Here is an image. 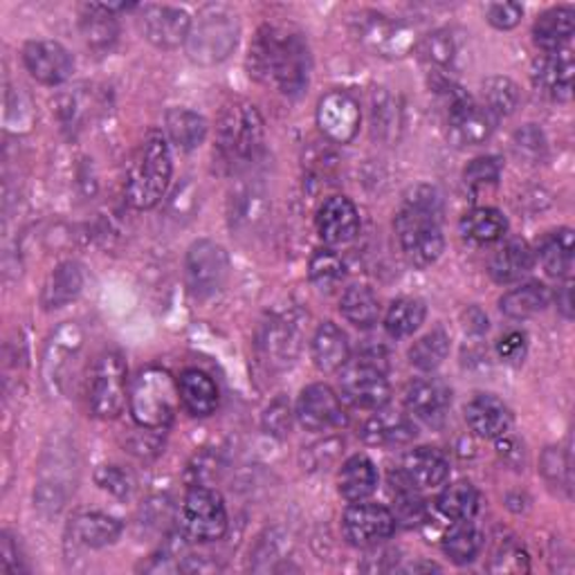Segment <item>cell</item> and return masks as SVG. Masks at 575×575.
Here are the masks:
<instances>
[{
    "instance_id": "28",
    "label": "cell",
    "mask_w": 575,
    "mask_h": 575,
    "mask_svg": "<svg viewBox=\"0 0 575 575\" xmlns=\"http://www.w3.org/2000/svg\"><path fill=\"white\" fill-rule=\"evenodd\" d=\"M535 265V254L531 245L522 239L503 243L490 259L488 272L496 283L522 281Z\"/></svg>"
},
{
    "instance_id": "35",
    "label": "cell",
    "mask_w": 575,
    "mask_h": 575,
    "mask_svg": "<svg viewBox=\"0 0 575 575\" xmlns=\"http://www.w3.org/2000/svg\"><path fill=\"white\" fill-rule=\"evenodd\" d=\"M165 130L176 149L194 151L207 137V122L196 111L169 108L165 115Z\"/></svg>"
},
{
    "instance_id": "57",
    "label": "cell",
    "mask_w": 575,
    "mask_h": 575,
    "mask_svg": "<svg viewBox=\"0 0 575 575\" xmlns=\"http://www.w3.org/2000/svg\"><path fill=\"white\" fill-rule=\"evenodd\" d=\"M219 472V459L209 452H202L194 459V463L187 470L189 485H209V481Z\"/></svg>"
},
{
    "instance_id": "49",
    "label": "cell",
    "mask_w": 575,
    "mask_h": 575,
    "mask_svg": "<svg viewBox=\"0 0 575 575\" xmlns=\"http://www.w3.org/2000/svg\"><path fill=\"white\" fill-rule=\"evenodd\" d=\"M501 160L494 156H483V158H474L466 171H463V182L468 189L472 191H481L485 187H492L499 182L501 176Z\"/></svg>"
},
{
    "instance_id": "1",
    "label": "cell",
    "mask_w": 575,
    "mask_h": 575,
    "mask_svg": "<svg viewBox=\"0 0 575 575\" xmlns=\"http://www.w3.org/2000/svg\"><path fill=\"white\" fill-rule=\"evenodd\" d=\"M313 56L302 32L283 25H263L248 54L250 77L274 86L285 97H300L311 82Z\"/></svg>"
},
{
    "instance_id": "32",
    "label": "cell",
    "mask_w": 575,
    "mask_h": 575,
    "mask_svg": "<svg viewBox=\"0 0 575 575\" xmlns=\"http://www.w3.org/2000/svg\"><path fill=\"white\" fill-rule=\"evenodd\" d=\"M178 389H180V402L194 416L205 418L219 409V400H221L219 387H216V383L205 372L198 369L182 372L178 380Z\"/></svg>"
},
{
    "instance_id": "40",
    "label": "cell",
    "mask_w": 575,
    "mask_h": 575,
    "mask_svg": "<svg viewBox=\"0 0 575 575\" xmlns=\"http://www.w3.org/2000/svg\"><path fill=\"white\" fill-rule=\"evenodd\" d=\"M481 100L483 108L494 117H511L520 108V86L509 77H488L481 84Z\"/></svg>"
},
{
    "instance_id": "8",
    "label": "cell",
    "mask_w": 575,
    "mask_h": 575,
    "mask_svg": "<svg viewBox=\"0 0 575 575\" xmlns=\"http://www.w3.org/2000/svg\"><path fill=\"white\" fill-rule=\"evenodd\" d=\"M378 353H363L357 359H348V363L339 369V391L342 398L357 407V409H372L378 411L391 400V385L387 380V369L380 363Z\"/></svg>"
},
{
    "instance_id": "52",
    "label": "cell",
    "mask_w": 575,
    "mask_h": 575,
    "mask_svg": "<svg viewBox=\"0 0 575 575\" xmlns=\"http://www.w3.org/2000/svg\"><path fill=\"white\" fill-rule=\"evenodd\" d=\"M95 481L102 490L111 492L117 499H128L135 490V479L119 466H100L95 470Z\"/></svg>"
},
{
    "instance_id": "46",
    "label": "cell",
    "mask_w": 575,
    "mask_h": 575,
    "mask_svg": "<svg viewBox=\"0 0 575 575\" xmlns=\"http://www.w3.org/2000/svg\"><path fill=\"white\" fill-rule=\"evenodd\" d=\"M309 276H311L313 285L320 288V291L331 293L333 288H337L344 281L346 263L337 252H333L328 248L315 250L309 261Z\"/></svg>"
},
{
    "instance_id": "30",
    "label": "cell",
    "mask_w": 575,
    "mask_h": 575,
    "mask_svg": "<svg viewBox=\"0 0 575 575\" xmlns=\"http://www.w3.org/2000/svg\"><path fill=\"white\" fill-rule=\"evenodd\" d=\"M337 485H339V494L348 503L365 501L378 488V468L369 457L355 454L348 461H344V466L339 470Z\"/></svg>"
},
{
    "instance_id": "42",
    "label": "cell",
    "mask_w": 575,
    "mask_h": 575,
    "mask_svg": "<svg viewBox=\"0 0 575 575\" xmlns=\"http://www.w3.org/2000/svg\"><path fill=\"white\" fill-rule=\"evenodd\" d=\"M437 506L443 518L452 522L472 520L479 511V492L470 481L450 483L437 499Z\"/></svg>"
},
{
    "instance_id": "55",
    "label": "cell",
    "mask_w": 575,
    "mask_h": 575,
    "mask_svg": "<svg viewBox=\"0 0 575 575\" xmlns=\"http://www.w3.org/2000/svg\"><path fill=\"white\" fill-rule=\"evenodd\" d=\"M524 8L520 3H492L485 10V19L496 30H513L520 25Z\"/></svg>"
},
{
    "instance_id": "50",
    "label": "cell",
    "mask_w": 575,
    "mask_h": 575,
    "mask_svg": "<svg viewBox=\"0 0 575 575\" xmlns=\"http://www.w3.org/2000/svg\"><path fill=\"white\" fill-rule=\"evenodd\" d=\"M529 568V553L518 542L499 544L488 566V571L492 573H526Z\"/></svg>"
},
{
    "instance_id": "24",
    "label": "cell",
    "mask_w": 575,
    "mask_h": 575,
    "mask_svg": "<svg viewBox=\"0 0 575 575\" xmlns=\"http://www.w3.org/2000/svg\"><path fill=\"white\" fill-rule=\"evenodd\" d=\"M496 119L474 100L448 113V137L454 147H479L494 133Z\"/></svg>"
},
{
    "instance_id": "39",
    "label": "cell",
    "mask_w": 575,
    "mask_h": 575,
    "mask_svg": "<svg viewBox=\"0 0 575 575\" xmlns=\"http://www.w3.org/2000/svg\"><path fill=\"white\" fill-rule=\"evenodd\" d=\"M342 317L357 328H374L380 320V302L369 285H351L339 300Z\"/></svg>"
},
{
    "instance_id": "2",
    "label": "cell",
    "mask_w": 575,
    "mask_h": 575,
    "mask_svg": "<svg viewBox=\"0 0 575 575\" xmlns=\"http://www.w3.org/2000/svg\"><path fill=\"white\" fill-rule=\"evenodd\" d=\"M443 196L437 187L416 185L407 191L405 205L396 216V234L405 259L414 268H429L446 250L441 230Z\"/></svg>"
},
{
    "instance_id": "15",
    "label": "cell",
    "mask_w": 575,
    "mask_h": 575,
    "mask_svg": "<svg viewBox=\"0 0 575 575\" xmlns=\"http://www.w3.org/2000/svg\"><path fill=\"white\" fill-rule=\"evenodd\" d=\"M363 122V111L353 95L346 91H331L317 104V126L326 139L335 144H348L355 139Z\"/></svg>"
},
{
    "instance_id": "54",
    "label": "cell",
    "mask_w": 575,
    "mask_h": 575,
    "mask_svg": "<svg viewBox=\"0 0 575 575\" xmlns=\"http://www.w3.org/2000/svg\"><path fill=\"white\" fill-rule=\"evenodd\" d=\"M526 351H529V342H526V335L522 331H511L496 342L499 357L503 359V363L513 365V367L524 363Z\"/></svg>"
},
{
    "instance_id": "38",
    "label": "cell",
    "mask_w": 575,
    "mask_h": 575,
    "mask_svg": "<svg viewBox=\"0 0 575 575\" xmlns=\"http://www.w3.org/2000/svg\"><path fill=\"white\" fill-rule=\"evenodd\" d=\"M537 257L546 274L555 279H571L573 274V232L568 228L544 234L537 248Z\"/></svg>"
},
{
    "instance_id": "25",
    "label": "cell",
    "mask_w": 575,
    "mask_h": 575,
    "mask_svg": "<svg viewBox=\"0 0 575 575\" xmlns=\"http://www.w3.org/2000/svg\"><path fill=\"white\" fill-rule=\"evenodd\" d=\"M359 439L372 448L407 446L416 439V425L407 414L378 409L359 429Z\"/></svg>"
},
{
    "instance_id": "4",
    "label": "cell",
    "mask_w": 575,
    "mask_h": 575,
    "mask_svg": "<svg viewBox=\"0 0 575 575\" xmlns=\"http://www.w3.org/2000/svg\"><path fill=\"white\" fill-rule=\"evenodd\" d=\"M174 174L169 139L151 130L142 139L126 178V200L135 209H154L165 198Z\"/></svg>"
},
{
    "instance_id": "6",
    "label": "cell",
    "mask_w": 575,
    "mask_h": 575,
    "mask_svg": "<svg viewBox=\"0 0 575 575\" xmlns=\"http://www.w3.org/2000/svg\"><path fill=\"white\" fill-rule=\"evenodd\" d=\"M180 389L167 369L149 367L139 372L130 391L128 409L137 427L167 429L178 414Z\"/></svg>"
},
{
    "instance_id": "5",
    "label": "cell",
    "mask_w": 575,
    "mask_h": 575,
    "mask_svg": "<svg viewBox=\"0 0 575 575\" xmlns=\"http://www.w3.org/2000/svg\"><path fill=\"white\" fill-rule=\"evenodd\" d=\"M241 39V21L230 6H207L191 23L185 50L189 61L202 67L219 65L237 50Z\"/></svg>"
},
{
    "instance_id": "48",
    "label": "cell",
    "mask_w": 575,
    "mask_h": 575,
    "mask_svg": "<svg viewBox=\"0 0 575 575\" xmlns=\"http://www.w3.org/2000/svg\"><path fill=\"white\" fill-rule=\"evenodd\" d=\"M293 407L285 396L274 398L263 414V429L274 439H288L293 429Z\"/></svg>"
},
{
    "instance_id": "58",
    "label": "cell",
    "mask_w": 575,
    "mask_h": 575,
    "mask_svg": "<svg viewBox=\"0 0 575 575\" xmlns=\"http://www.w3.org/2000/svg\"><path fill=\"white\" fill-rule=\"evenodd\" d=\"M499 443H496V452H499V457L506 461L509 466H513V468H518L520 463H524V448H520V443L515 441V439H511L509 435L506 437H501V439H496Z\"/></svg>"
},
{
    "instance_id": "41",
    "label": "cell",
    "mask_w": 575,
    "mask_h": 575,
    "mask_svg": "<svg viewBox=\"0 0 575 575\" xmlns=\"http://www.w3.org/2000/svg\"><path fill=\"white\" fill-rule=\"evenodd\" d=\"M425 317H427V306H425L422 300L400 297L387 311L385 331L394 339H405L422 326Z\"/></svg>"
},
{
    "instance_id": "12",
    "label": "cell",
    "mask_w": 575,
    "mask_h": 575,
    "mask_svg": "<svg viewBox=\"0 0 575 575\" xmlns=\"http://www.w3.org/2000/svg\"><path fill=\"white\" fill-rule=\"evenodd\" d=\"M84 348V333L77 324H61L48 339L43 351V383L48 391L61 396L70 380L77 376V363Z\"/></svg>"
},
{
    "instance_id": "44",
    "label": "cell",
    "mask_w": 575,
    "mask_h": 575,
    "mask_svg": "<svg viewBox=\"0 0 575 575\" xmlns=\"http://www.w3.org/2000/svg\"><path fill=\"white\" fill-rule=\"evenodd\" d=\"M450 353V335L443 328H435L422 335L409 348V365L418 372H437Z\"/></svg>"
},
{
    "instance_id": "17",
    "label": "cell",
    "mask_w": 575,
    "mask_h": 575,
    "mask_svg": "<svg viewBox=\"0 0 575 575\" xmlns=\"http://www.w3.org/2000/svg\"><path fill=\"white\" fill-rule=\"evenodd\" d=\"M261 357L272 369L291 367L302 351V324L291 313L272 317L259 337Z\"/></svg>"
},
{
    "instance_id": "45",
    "label": "cell",
    "mask_w": 575,
    "mask_h": 575,
    "mask_svg": "<svg viewBox=\"0 0 575 575\" xmlns=\"http://www.w3.org/2000/svg\"><path fill=\"white\" fill-rule=\"evenodd\" d=\"M416 50L425 63L446 72L457 61L459 43L450 30H435L416 43Z\"/></svg>"
},
{
    "instance_id": "22",
    "label": "cell",
    "mask_w": 575,
    "mask_h": 575,
    "mask_svg": "<svg viewBox=\"0 0 575 575\" xmlns=\"http://www.w3.org/2000/svg\"><path fill=\"white\" fill-rule=\"evenodd\" d=\"M317 234L328 245L351 243L359 232V211L346 196H331L317 209Z\"/></svg>"
},
{
    "instance_id": "19",
    "label": "cell",
    "mask_w": 575,
    "mask_h": 575,
    "mask_svg": "<svg viewBox=\"0 0 575 575\" xmlns=\"http://www.w3.org/2000/svg\"><path fill=\"white\" fill-rule=\"evenodd\" d=\"M191 19L180 8L147 6L139 17V30L151 45L160 50H176L187 43L191 32Z\"/></svg>"
},
{
    "instance_id": "31",
    "label": "cell",
    "mask_w": 575,
    "mask_h": 575,
    "mask_svg": "<svg viewBox=\"0 0 575 575\" xmlns=\"http://www.w3.org/2000/svg\"><path fill=\"white\" fill-rule=\"evenodd\" d=\"M124 526L117 518H111L106 513H80L70 524L72 540L86 548H104L119 540Z\"/></svg>"
},
{
    "instance_id": "53",
    "label": "cell",
    "mask_w": 575,
    "mask_h": 575,
    "mask_svg": "<svg viewBox=\"0 0 575 575\" xmlns=\"http://www.w3.org/2000/svg\"><path fill=\"white\" fill-rule=\"evenodd\" d=\"M542 472L551 483L571 488V459L562 457L560 448H548L542 457Z\"/></svg>"
},
{
    "instance_id": "7",
    "label": "cell",
    "mask_w": 575,
    "mask_h": 575,
    "mask_svg": "<svg viewBox=\"0 0 575 575\" xmlns=\"http://www.w3.org/2000/svg\"><path fill=\"white\" fill-rule=\"evenodd\" d=\"M180 533L189 542H219L228 533V509L223 496L209 485H189L180 511Z\"/></svg>"
},
{
    "instance_id": "33",
    "label": "cell",
    "mask_w": 575,
    "mask_h": 575,
    "mask_svg": "<svg viewBox=\"0 0 575 575\" xmlns=\"http://www.w3.org/2000/svg\"><path fill=\"white\" fill-rule=\"evenodd\" d=\"M124 10L122 6H86L80 28H82V36L86 39L88 48L104 52L111 50L113 43L119 36V25H117V17L115 12Z\"/></svg>"
},
{
    "instance_id": "3",
    "label": "cell",
    "mask_w": 575,
    "mask_h": 575,
    "mask_svg": "<svg viewBox=\"0 0 575 575\" xmlns=\"http://www.w3.org/2000/svg\"><path fill=\"white\" fill-rule=\"evenodd\" d=\"M265 124L254 104L245 100L230 102L216 124V154L230 169H241L263 154Z\"/></svg>"
},
{
    "instance_id": "56",
    "label": "cell",
    "mask_w": 575,
    "mask_h": 575,
    "mask_svg": "<svg viewBox=\"0 0 575 575\" xmlns=\"http://www.w3.org/2000/svg\"><path fill=\"white\" fill-rule=\"evenodd\" d=\"M25 571H28V566H25V560L21 557L17 540L6 531L3 535H0V573L19 575Z\"/></svg>"
},
{
    "instance_id": "23",
    "label": "cell",
    "mask_w": 575,
    "mask_h": 575,
    "mask_svg": "<svg viewBox=\"0 0 575 575\" xmlns=\"http://www.w3.org/2000/svg\"><path fill=\"white\" fill-rule=\"evenodd\" d=\"M466 422L479 439L496 441L511 431L513 414L496 396L479 394L466 405Z\"/></svg>"
},
{
    "instance_id": "34",
    "label": "cell",
    "mask_w": 575,
    "mask_h": 575,
    "mask_svg": "<svg viewBox=\"0 0 575 575\" xmlns=\"http://www.w3.org/2000/svg\"><path fill=\"white\" fill-rule=\"evenodd\" d=\"M575 32V12L571 8H553L533 25V39L544 52L564 50Z\"/></svg>"
},
{
    "instance_id": "27",
    "label": "cell",
    "mask_w": 575,
    "mask_h": 575,
    "mask_svg": "<svg viewBox=\"0 0 575 575\" xmlns=\"http://www.w3.org/2000/svg\"><path fill=\"white\" fill-rule=\"evenodd\" d=\"M400 472L416 488H437L450 477V463L437 448H414L405 454Z\"/></svg>"
},
{
    "instance_id": "20",
    "label": "cell",
    "mask_w": 575,
    "mask_h": 575,
    "mask_svg": "<svg viewBox=\"0 0 575 575\" xmlns=\"http://www.w3.org/2000/svg\"><path fill=\"white\" fill-rule=\"evenodd\" d=\"M573 54L568 48L544 52L533 61L531 80L540 95L551 102H568L573 93Z\"/></svg>"
},
{
    "instance_id": "51",
    "label": "cell",
    "mask_w": 575,
    "mask_h": 575,
    "mask_svg": "<svg viewBox=\"0 0 575 575\" xmlns=\"http://www.w3.org/2000/svg\"><path fill=\"white\" fill-rule=\"evenodd\" d=\"M513 147L520 158L529 163H540L546 156V137L535 124H526L513 135Z\"/></svg>"
},
{
    "instance_id": "18",
    "label": "cell",
    "mask_w": 575,
    "mask_h": 575,
    "mask_svg": "<svg viewBox=\"0 0 575 575\" xmlns=\"http://www.w3.org/2000/svg\"><path fill=\"white\" fill-rule=\"evenodd\" d=\"M23 63L30 75L43 86H59L72 77L75 59L59 41H28L23 48Z\"/></svg>"
},
{
    "instance_id": "14",
    "label": "cell",
    "mask_w": 575,
    "mask_h": 575,
    "mask_svg": "<svg viewBox=\"0 0 575 575\" xmlns=\"http://www.w3.org/2000/svg\"><path fill=\"white\" fill-rule=\"evenodd\" d=\"M396 515L380 503L357 501L344 511V537L357 548H376L396 533Z\"/></svg>"
},
{
    "instance_id": "16",
    "label": "cell",
    "mask_w": 575,
    "mask_h": 575,
    "mask_svg": "<svg viewBox=\"0 0 575 575\" xmlns=\"http://www.w3.org/2000/svg\"><path fill=\"white\" fill-rule=\"evenodd\" d=\"M297 418L309 431H335L348 422L339 396L324 383L309 385L302 391L297 400Z\"/></svg>"
},
{
    "instance_id": "37",
    "label": "cell",
    "mask_w": 575,
    "mask_h": 575,
    "mask_svg": "<svg viewBox=\"0 0 575 575\" xmlns=\"http://www.w3.org/2000/svg\"><path fill=\"white\" fill-rule=\"evenodd\" d=\"M548 302H551L548 288L540 281H529L503 295L499 300V309L511 320H529L542 313L548 306Z\"/></svg>"
},
{
    "instance_id": "36",
    "label": "cell",
    "mask_w": 575,
    "mask_h": 575,
    "mask_svg": "<svg viewBox=\"0 0 575 575\" xmlns=\"http://www.w3.org/2000/svg\"><path fill=\"white\" fill-rule=\"evenodd\" d=\"M461 234L479 245H490L503 239V234L509 232V221L499 209L494 207H474L468 211L461 223Z\"/></svg>"
},
{
    "instance_id": "13",
    "label": "cell",
    "mask_w": 575,
    "mask_h": 575,
    "mask_svg": "<svg viewBox=\"0 0 575 575\" xmlns=\"http://www.w3.org/2000/svg\"><path fill=\"white\" fill-rule=\"evenodd\" d=\"M72 474H77L75 452L59 446L45 452L41 463V479L34 490V503L39 511L48 515H56L65 506L70 492L75 490V485H72L75 483Z\"/></svg>"
},
{
    "instance_id": "21",
    "label": "cell",
    "mask_w": 575,
    "mask_h": 575,
    "mask_svg": "<svg viewBox=\"0 0 575 575\" xmlns=\"http://www.w3.org/2000/svg\"><path fill=\"white\" fill-rule=\"evenodd\" d=\"M405 407L427 425H441L452 407V389L439 378H418L405 389Z\"/></svg>"
},
{
    "instance_id": "61",
    "label": "cell",
    "mask_w": 575,
    "mask_h": 575,
    "mask_svg": "<svg viewBox=\"0 0 575 575\" xmlns=\"http://www.w3.org/2000/svg\"><path fill=\"white\" fill-rule=\"evenodd\" d=\"M407 571H441L439 564H431V562H420V564H411Z\"/></svg>"
},
{
    "instance_id": "47",
    "label": "cell",
    "mask_w": 575,
    "mask_h": 575,
    "mask_svg": "<svg viewBox=\"0 0 575 575\" xmlns=\"http://www.w3.org/2000/svg\"><path fill=\"white\" fill-rule=\"evenodd\" d=\"M372 124L376 137L385 142H391L396 137V130L400 126V113L387 88H376L372 95Z\"/></svg>"
},
{
    "instance_id": "10",
    "label": "cell",
    "mask_w": 575,
    "mask_h": 575,
    "mask_svg": "<svg viewBox=\"0 0 575 575\" xmlns=\"http://www.w3.org/2000/svg\"><path fill=\"white\" fill-rule=\"evenodd\" d=\"M230 254L221 243L200 239L189 245L185 257V279L194 297L207 300L221 293L230 279Z\"/></svg>"
},
{
    "instance_id": "26",
    "label": "cell",
    "mask_w": 575,
    "mask_h": 575,
    "mask_svg": "<svg viewBox=\"0 0 575 575\" xmlns=\"http://www.w3.org/2000/svg\"><path fill=\"white\" fill-rule=\"evenodd\" d=\"M82 291H84V268L77 261H63L48 276L41 293V304L45 306V311L63 309L70 302H75L82 295Z\"/></svg>"
},
{
    "instance_id": "43",
    "label": "cell",
    "mask_w": 575,
    "mask_h": 575,
    "mask_svg": "<svg viewBox=\"0 0 575 575\" xmlns=\"http://www.w3.org/2000/svg\"><path fill=\"white\" fill-rule=\"evenodd\" d=\"M483 548V535L474 522H454L443 537V551L454 564H470Z\"/></svg>"
},
{
    "instance_id": "11",
    "label": "cell",
    "mask_w": 575,
    "mask_h": 575,
    "mask_svg": "<svg viewBox=\"0 0 575 575\" xmlns=\"http://www.w3.org/2000/svg\"><path fill=\"white\" fill-rule=\"evenodd\" d=\"M351 28L359 43L385 59H402L418 43L411 25L378 12H359L353 17Z\"/></svg>"
},
{
    "instance_id": "9",
    "label": "cell",
    "mask_w": 575,
    "mask_h": 575,
    "mask_svg": "<svg viewBox=\"0 0 575 575\" xmlns=\"http://www.w3.org/2000/svg\"><path fill=\"white\" fill-rule=\"evenodd\" d=\"M128 369L119 351L97 355L88 378V407L102 420L117 418L128 402Z\"/></svg>"
},
{
    "instance_id": "29",
    "label": "cell",
    "mask_w": 575,
    "mask_h": 575,
    "mask_svg": "<svg viewBox=\"0 0 575 575\" xmlns=\"http://www.w3.org/2000/svg\"><path fill=\"white\" fill-rule=\"evenodd\" d=\"M311 353H313V363L320 372L324 374L339 372L348 363L346 333L333 322H322L315 331Z\"/></svg>"
},
{
    "instance_id": "59",
    "label": "cell",
    "mask_w": 575,
    "mask_h": 575,
    "mask_svg": "<svg viewBox=\"0 0 575 575\" xmlns=\"http://www.w3.org/2000/svg\"><path fill=\"white\" fill-rule=\"evenodd\" d=\"M463 328L470 335H483L488 331V315L481 309H477V306L468 309L463 313Z\"/></svg>"
},
{
    "instance_id": "60",
    "label": "cell",
    "mask_w": 575,
    "mask_h": 575,
    "mask_svg": "<svg viewBox=\"0 0 575 575\" xmlns=\"http://www.w3.org/2000/svg\"><path fill=\"white\" fill-rule=\"evenodd\" d=\"M573 279H564V283L557 288V295H555V302H557V311L571 320L573 317Z\"/></svg>"
}]
</instances>
